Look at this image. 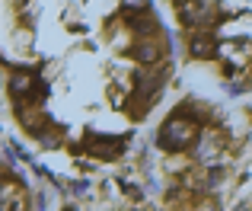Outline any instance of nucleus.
<instances>
[{"instance_id": "f03ea898", "label": "nucleus", "mask_w": 252, "mask_h": 211, "mask_svg": "<svg viewBox=\"0 0 252 211\" xmlns=\"http://www.w3.org/2000/svg\"><path fill=\"white\" fill-rule=\"evenodd\" d=\"M125 141L128 138H115V135H86V150H93L102 160H115L125 150Z\"/></svg>"}, {"instance_id": "f257e3e1", "label": "nucleus", "mask_w": 252, "mask_h": 211, "mask_svg": "<svg viewBox=\"0 0 252 211\" xmlns=\"http://www.w3.org/2000/svg\"><path fill=\"white\" fill-rule=\"evenodd\" d=\"M198 138V122L182 112H172L169 122H163L160 135H157V144L163 150H172V154H182V150L191 147V141Z\"/></svg>"}, {"instance_id": "7ed1b4c3", "label": "nucleus", "mask_w": 252, "mask_h": 211, "mask_svg": "<svg viewBox=\"0 0 252 211\" xmlns=\"http://www.w3.org/2000/svg\"><path fill=\"white\" fill-rule=\"evenodd\" d=\"M189 55L198 58V61H211V58L220 55V38L214 32H195L189 38Z\"/></svg>"}]
</instances>
